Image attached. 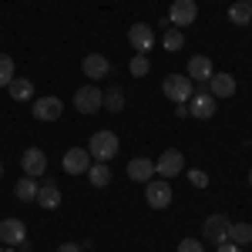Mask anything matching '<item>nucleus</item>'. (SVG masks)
Here are the masks:
<instances>
[{
    "instance_id": "1",
    "label": "nucleus",
    "mask_w": 252,
    "mask_h": 252,
    "mask_svg": "<svg viewBox=\"0 0 252 252\" xmlns=\"http://www.w3.org/2000/svg\"><path fill=\"white\" fill-rule=\"evenodd\" d=\"M118 148H121V141H118L115 131H94L91 141H88V152L94 161H111L118 155Z\"/></svg>"
},
{
    "instance_id": "2",
    "label": "nucleus",
    "mask_w": 252,
    "mask_h": 252,
    "mask_svg": "<svg viewBox=\"0 0 252 252\" xmlns=\"http://www.w3.org/2000/svg\"><path fill=\"white\" fill-rule=\"evenodd\" d=\"M74 108H78V115H94L104 108V91L94 88V84H84L74 91Z\"/></svg>"
},
{
    "instance_id": "3",
    "label": "nucleus",
    "mask_w": 252,
    "mask_h": 252,
    "mask_svg": "<svg viewBox=\"0 0 252 252\" xmlns=\"http://www.w3.org/2000/svg\"><path fill=\"white\" fill-rule=\"evenodd\" d=\"M161 91H165V97H168V101L185 104V101L195 94V84L189 81V74H168V78H165V84H161Z\"/></svg>"
},
{
    "instance_id": "4",
    "label": "nucleus",
    "mask_w": 252,
    "mask_h": 252,
    "mask_svg": "<svg viewBox=\"0 0 252 252\" xmlns=\"http://www.w3.org/2000/svg\"><path fill=\"white\" fill-rule=\"evenodd\" d=\"M168 20H172V27H178V31L192 27L195 20H198V3L195 0H175L172 7H168Z\"/></svg>"
},
{
    "instance_id": "5",
    "label": "nucleus",
    "mask_w": 252,
    "mask_h": 252,
    "mask_svg": "<svg viewBox=\"0 0 252 252\" xmlns=\"http://www.w3.org/2000/svg\"><path fill=\"white\" fill-rule=\"evenodd\" d=\"M145 202H148L152 209H168V205H172V185H168V178H152V182H145Z\"/></svg>"
},
{
    "instance_id": "6",
    "label": "nucleus",
    "mask_w": 252,
    "mask_h": 252,
    "mask_svg": "<svg viewBox=\"0 0 252 252\" xmlns=\"http://www.w3.org/2000/svg\"><path fill=\"white\" fill-rule=\"evenodd\" d=\"M155 172H158V178H175V175H182L185 172V155H182L178 148L161 152V158L155 161Z\"/></svg>"
},
{
    "instance_id": "7",
    "label": "nucleus",
    "mask_w": 252,
    "mask_h": 252,
    "mask_svg": "<svg viewBox=\"0 0 252 252\" xmlns=\"http://www.w3.org/2000/svg\"><path fill=\"white\" fill-rule=\"evenodd\" d=\"M61 161H64V172L67 175H88V168L94 165V158H91L88 148H67Z\"/></svg>"
},
{
    "instance_id": "8",
    "label": "nucleus",
    "mask_w": 252,
    "mask_h": 252,
    "mask_svg": "<svg viewBox=\"0 0 252 252\" xmlns=\"http://www.w3.org/2000/svg\"><path fill=\"white\" fill-rule=\"evenodd\" d=\"M229 229H232V222H229L225 215H209L205 225H202V235H205L212 246H222V242H229Z\"/></svg>"
},
{
    "instance_id": "9",
    "label": "nucleus",
    "mask_w": 252,
    "mask_h": 252,
    "mask_svg": "<svg viewBox=\"0 0 252 252\" xmlns=\"http://www.w3.org/2000/svg\"><path fill=\"white\" fill-rule=\"evenodd\" d=\"M128 40H131V47H135L138 54H148V51L155 47V27H152V24H131Z\"/></svg>"
},
{
    "instance_id": "10",
    "label": "nucleus",
    "mask_w": 252,
    "mask_h": 252,
    "mask_svg": "<svg viewBox=\"0 0 252 252\" xmlns=\"http://www.w3.org/2000/svg\"><path fill=\"white\" fill-rule=\"evenodd\" d=\"M61 115H64V101L58 94H47V97L34 101V118L37 121H58Z\"/></svg>"
},
{
    "instance_id": "11",
    "label": "nucleus",
    "mask_w": 252,
    "mask_h": 252,
    "mask_svg": "<svg viewBox=\"0 0 252 252\" xmlns=\"http://www.w3.org/2000/svg\"><path fill=\"white\" fill-rule=\"evenodd\" d=\"M185 74H189V81H192V84H209V78L215 74V67H212V61L205 58V54H195V58H189Z\"/></svg>"
},
{
    "instance_id": "12",
    "label": "nucleus",
    "mask_w": 252,
    "mask_h": 252,
    "mask_svg": "<svg viewBox=\"0 0 252 252\" xmlns=\"http://www.w3.org/2000/svg\"><path fill=\"white\" fill-rule=\"evenodd\" d=\"M20 168H24V175H31V178H40V175L47 172V155L40 148H27L20 155Z\"/></svg>"
},
{
    "instance_id": "13",
    "label": "nucleus",
    "mask_w": 252,
    "mask_h": 252,
    "mask_svg": "<svg viewBox=\"0 0 252 252\" xmlns=\"http://www.w3.org/2000/svg\"><path fill=\"white\" fill-rule=\"evenodd\" d=\"M215 104H219V101H215L209 91H198V94L189 97V115H192V118H202V121H205V118H212V115H215Z\"/></svg>"
},
{
    "instance_id": "14",
    "label": "nucleus",
    "mask_w": 252,
    "mask_h": 252,
    "mask_svg": "<svg viewBox=\"0 0 252 252\" xmlns=\"http://www.w3.org/2000/svg\"><path fill=\"white\" fill-rule=\"evenodd\" d=\"M81 71H84L91 81H101V78L111 74V61L104 58V54H88V58L81 61Z\"/></svg>"
},
{
    "instance_id": "15",
    "label": "nucleus",
    "mask_w": 252,
    "mask_h": 252,
    "mask_svg": "<svg viewBox=\"0 0 252 252\" xmlns=\"http://www.w3.org/2000/svg\"><path fill=\"white\" fill-rule=\"evenodd\" d=\"M24 239H27V229H24L20 219H3L0 222V242L3 246H20Z\"/></svg>"
},
{
    "instance_id": "16",
    "label": "nucleus",
    "mask_w": 252,
    "mask_h": 252,
    "mask_svg": "<svg viewBox=\"0 0 252 252\" xmlns=\"http://www.w3.org/2000/svg\"><path fill=\"white\" fill-rule=\"evenodd\" d=\"M128 178L131 182H152L155 178V161L152 158H131L128 161Z\"/></svg>"
},
{
    "instance_id": "17",
    "label": "nucleus",
    "mask_w": 252,
    "mask_h": 252,
    "mask_svg": "<svg viewBox=\"0 0 252 252\" xmlns=\"http://www.w3.org/2000/svg\"><path fill=\"white\" fill-rule=\"evenodd\" d=\"M37 205L40 209H47V212H54L61 205V189L54 185V182H40V189H37Z\"/></svg>"
},
{
    "instance_id": "18",
    "label": "nucleus",
    "mask_w": 252,
    "mask_h": 252,
    "mask_svg": "<svg viewBox=\"0 0 252 252\" xmlns=\"http://www.w3.org/2000/svg\"><path fill=\"white\" fill-rule=\"evenodd\" d=\"M209 94L212 97H232L235 94V78L232 74H212L209 78Z\"/></svg>"
},
{
    "instance_id": "19",
    "label": "nucleus",
    "mask_w": 252,
    "mask_h": 252,
    "mask_svg": "<svg viewBox=\"0 0 252 252\" xmlns=\"http://www.w3.org/2000/svg\"><path fill=\"white\" fill-rule=\"evenodd\" d=\"M37 189H40V182H34L31 175H24L17 185H14V195H17L20 202H37Z\"/></svg>"
},
{
    "instance_id": "20",
    "label": "nucleus",
    "mask_w": 252,
    "mask_h": 252,
    "mask_svg": "<svg viewBox=\"0 0 252 252\" xmlns=\"http://www.w3.org/2000/svg\"><path fill=\"white\" fill-rule=\"evenodd\" d=\"M88 178H91L94 189H108V185H111V168H108V161H94V165L88 168Z\"/></svg>"
},
{
    "instance_id": "21",
    "label": "nucleus",
    "mask_w": 252,
    "mask_h": 252,
    "mask_svg": "<svg viewBox=\"0 0 252 252\" xmlns=\"http://www.w3.org/2000/svg\"><path fill=\"white\" fill-rule=\"evenodd\" d=\"M7 91H10L14 101H34V84H31L27 78H14L10 84H7Z\"/></svg>"
},
{
    "instance_id": "22",
    "label": "nucleus",
    "mask_w": 252,
    "mask_h": 252,
    "mask_svg": "<svg viewBox=\"0 0 252 252\" xmlns=\"http://www.w3.org/2000/svg\"><path fill=\"white\" fill-rule=\"evenodd\" d=\"M229 20H232L235 27H246V24H252V7L246 3V0L232 3V7H229Z\"/></svg>"
},
{
    "instance_id": "23",
    "label": "nucleus",
    "mask_w": 252,
    "mask_h": 252,
    "mask_svg": "<svg viewBox=\"0 0 252 252\" xmlns=\"http://www.w3.org/2000/svg\"><path fill=\"white\" fill-rule=\"evenodd\" d=\"M161 47H165L168 54H175V51H182V47H185V34H182L178 27H172V31H165V34H161Z\"/></svg>"
},
{
    "instance_id": "24",
    "label": "nucleus",
    "mask_w": 252,
    "mask_h": 252,
    "mask_svg": "<svg viewBox=\"0 0 252 252\" xmlns=\"http://www.w3.org/2000/svg\"><path fill=\"white\" fill-rule=\"evenodd\" d=\"M229 242H235V246H249V242H252V225H249V222L232 225V229H229Z\"/></svg>"
},
{
    "instance_id": "25",
    "label": "nucleus",
    "mask_w": 252,
    "mask_h": 252,
    "mask_svg": "<svg viewBox=\"0 0 252 252\" xmlns=\"http://www.w3.org/2000/svg\"><path fill=\"white\" fill-rule=\"evenodd\" d=\"M104 108L118 115V111H125V91L121 88H108V94H104Z\"/></svg>"
},
{
    "instance_id": "26",
    "label": "nucleus",
    "mask_w": 252,
    "mask_h": 252,
    "mask_svg": "<svg viewBox=\"0 0 252 252\" xmlns=\"http://www.w3.org/2000/svg\"><path fill=\"white\" fill-rule=\"evenodd\" d=\"M128 71H131L135 78H148V71H152V61H148V54H135V58L128 61Z\"/></svg>"
},
{
    "instance_id": "27",
    "label": "nucleus",
    "mask_w": 252,
    "mask_h": 252,
    "mask_svg": "<svg viewBox=\"0 0 252 252\" xmlns=\"http://www.w3.org/2000/svg\"><path fill=\"white\" fill-rule=\"evenodd\" d=\"M14 78H17V74H14V58L0 54V88H7Z\"/></svg>"
},
{
    "instance_id": "28",
    "label": "nucleus",
    "mask_w": 252,
    "mask_h": 252,
    "mask_svg": "<svg viewBox=\"0 0 252 252\" xmlns=\"http://www.w3.org/2000/svg\"><path fill=\"white\" fill-rule=\"evenodd\" d=\"M189 185H192V189H209V175L202 172V168H192V172H189Z\"/></svg>"
},
{
    "instance_id": "29",
    "label": "nucleus",
    "mask_w": 252,
    "mask_h": 252,
    "mask_svg": "<svg viewBox=\"0 0 252 252\" xmlns=\"http://www.w3.org/2000/svg\"><path fill=\"white\" fill-rule=\"evenodd\" d=\"M178 252H205V246H202L198 239H182V242H178Z\"/></svg>"
},
{
    "instance_id": "30",
    "label": "nucleus",
    "mask_w": 252,
    "mask_h": 252,
    "mask_svg": "<svg viewBox=\"0 0 252 252\" xmlns=\"http://www.w3.org/2000/svg\"><path fill=\"white\" fill-rule=\"evenodd\" d=\"M215 252H242V246H235V242H222V246H215Z\"/></svg>"
},
{
    "instance_id": "31",
    "label": "nucleus",
    "mask_w": 252,
    "mask_h": 252,
    "mask_svg": "<svg viewBox=\"0 0 252 252\" xmlns=\"http://www.w3.org/2000/svg\"><path fill=\"white\" fill-rule=\"evenodd\" d=\"M58 252H84V249H81L78 242H64V246H61V249H58Z\"/></svg>"
},
{
    "instance_id": "32",
    "label": "nucleus",
    "mask_w": 252,
    "mask_h": 252,
    "mask_svg": "<svg viewBox=\"0 0 252 252\" xmlns=\"http://www.w3.org/2000/svg\"><path fill=\"white\" fill-rule=\"evenodd\" d=\"M0 178H3V161H0Z\"/></svg>"
},
{
    "instance_id": "33",
    "label": "nucleus",
    "mask_w": 252,
    "mask_h": 252,
    "mask_svg": "<svg viewBox=\"0 0 252 252\" xmlns=\"http://www.w3.org/2000/svg\"><path fill=\"white\" fill-rule=\"evenodd\" d=\"M249 185H252V168H249Z\"/></svg>"
},
{
    "instance_id": "34",
    "label": "nucleus",
    "mask_w": 252,
    "mask_h": 252,
    "mask_svg": "<svg viewBox=\"0 0 252 252\" xmlns=\"http://www.w3.org/2000/svg\"><path fill=\"white\" fill-rule=\"evenodd\" d=\"M246 3H249V7H252V0H246Z\"/></svg>"
}]
</instances>
